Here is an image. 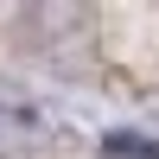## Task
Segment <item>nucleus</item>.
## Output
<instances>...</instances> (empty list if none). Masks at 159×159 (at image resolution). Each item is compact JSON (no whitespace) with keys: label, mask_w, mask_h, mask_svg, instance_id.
Masks as SVG:
<instances>
[{"label":"nucleus","mask_w":159,"mask_h":159,"mask_svg":"<svg viewBox=\"0 0 159 159\" xmlns=\"http://www.w3.org/2000/svg\"><path fill=\"white\" fill-rule=\"evenodd\" d=\"M102 159H159V140H147V134H108L102 140Z\"/></svg>","instance_id":"obj_1"}]
</instances>
